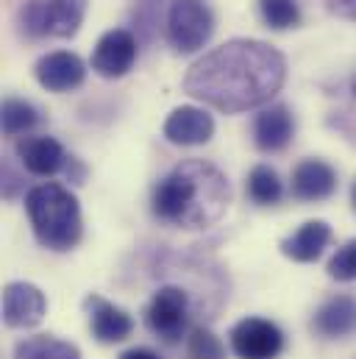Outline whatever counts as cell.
<instances>
[{"instance_id":"20","label":"cell","mask_w":356,"mask_h":359,"mask_svg":"<svg viewBox=\"0 0 356 359\" xmlns=\"http://www.w3.org/2000/svg\"><path fill=\"white\" fill-rule=\"evenodd\" d=\"M39 123V111L20 97H6L3 100V134L6 137H17L31 131Z\"/></svg>"},{"instance_id":"13","label":"cell","mask_w":356,"mask_h":359,"mask_svg":"<svg viewBox=\"0 0 356 359\" xmlns=\"http://www.w3.org/2000/svg\"><path fill=\"white\" fill-rule=\"evenodd\" d=\"M17 156L22 168L34 176H53L67 165L64 148L53 137H25L17 142Z\"/></svg>"},{"instance_id":"14","label":"cell","mask_w":356,"mask_h":359,"mask_svg":"<svg viewBox=\"0 0 356 359\" xmlns=\"http://www.w3.org/2000/svg\"><path fill=\"white\" fill-rule=\"evenodd\" d=\"M337 189V173L320 159H306L292 170V195L298 201H326Z\"/></svg>"},{"instance_id":"2","label":"cell","mask_w":356,"mask_h":359,"mask_svg":"<svg viewBox=\"0 0 356 359\" xmlns=\"http://www.w3.org/2000/svg\"><path fill=\"white\" fill-rule=\"evenodd\" d=\"M231 203L228 179L203 159L176 165L153 189V215L181 229H206L217 223Z\"/></svg>"},{"instance_id":"9","label":"cell","mask_w":356,"mask_h":359,"mask_svg":"<svg viewBox=\"0 0 356 359\" xmlns=\"http://www.w3.org/2000/svg\"><path fill=\"white\" fill-rule=\"evenodd\" d=\"M48 309L45 292L28 281H11L3 290V320L8 329H34Z\"/></svg>"},{"instance_id":"17","label":"cell","mask_w":356,"mask_h":359,"mask_svg":"<svg viewBox=\"0 0 356 359\" xmlns=\"http://www.w3.org/2000/svg\"><path fill=\"white\" fill-rule=\"evenodd\" d=\"M315 332L323 337H348L356 332V298L351 295H334L329 298L315 320H312Z\"/></svg>"},{"instance_id":"24","label":"cell","mask_w":356,"mask_h":359,"mask_svg":"<svg viewBox=\"0 0 356 359\" xmlns=\"http://www.w3.org/2000/svg\"><path fill=\"white\" fill-rule=\"evenodd\" d=\"M326 6H329L331 14L356 22V0H326Z\"/></svg>"},{"instance_id":"21","label":"cell","mask_w":356,"mask_h":359,"mask_svg":"<svg viewBox=\"0 0 356 359\" xmlns=\"http://www.w3.org/2000/svg\"><path fill=\"white\" fill-rule=\"evenodd\" d=\"M259 11L273 31H287L301 22V8L295 0H259Z\"/></svg>"},{"instance_id":"12","label":"cell","mask_w":356,"mask_h":359,"mask_svg":"<svg viewBox=\"0 0 356 359\" xmlns=\"http://www.w3.org/2000/svg\"><path fill=\"white\" fill-rule=\"evenodd\" d=\"M292 134H295V120H292L289 109L281 103L262 109L254 120V142L265 154L284 151L292 142Z\"/></svg>"},{"instance_id":"16","label":"cell","mask_w":356,"mask_h":359,"mask_svg":"<svg viewBox=\"0 0 356 359\" xmlns=\"http://www.w3.org/2000/svg\"><path fill=\"white\" fill-rule=\"evenodd\" d=\"M329 240H331V226L326 220H309L281 243V254L292 262H315L326 251Z\"/></svg>"},{"instance_id":"5","label":"cell","mask_w":356,"mask_h":359,"mask_svg":"<svg viewBox=\"0 0 356 359\" xmlns=\"http://www.w3.org/2000/svg\"><path fill=\"white\" fill-rule=\"evenodd\" d=\"M214 34V14L200 0H173L167 11V42L176 53L200 50Z\"/></svg>"},{"instance_id":"23","label":"cell","mask_w":356,"mask_h":359,"mask_svg":"<svg viewBox=\"0 0 356 359\" xmlns=\"http://www.w3.org/2000/svg\"><path fill=\"white\" fill-rule=\"evenodd\" d=\"M329 276L337 281H356V237L348 240L329 262Z\"/></svg>"},{"instance_id":"8","label":"cell","mask_w":356,"mask_h":359,"mask_svg":"<svg viewBox=\"0 0 356 359\" xmlns=\"http://www.w3.org/2000/svg\"><path fill=\"white\" fill-rule=\"evenodd\" d=\"M137 62V36L125 28L106 31L92 53V70L103 79H123Z\"/></svg>"},{"instance_id":"3","label":"cell","mask_w":356,"mask_h":359,"mask_svg":"<svg viewBox=\"0 0 356 359\" xmlns=\"http://www.w3.org/2000/svg\"><path fill=\"white\" fill-rule=\"evenodd\" d=\"M25 209L36 240L50 251H70L81 243V206L76 195L56 184H39L25 195Z\"/></svg>"},{"instance_id":"15","label":"cell","mask_w":356,"mask_h":359,"mask_svg":"<svg viewBox=\"0 0 356 359\" xmlns=\"http://www.w3.org/2000/svg\"><path fill=\"white\" fill-rule=\"evenodd\" d=\"M89 318H92V334L97 343H123L131 332H134V320L128 312H123L120 306L92 295L87 301Z\"/></svg>"},{"instance_id":"11","label":"cell","mask_w":356,"mask_h":359,"mask_svg":"<svg viewBox=\"0 0 356 359\" xmlns=\"http://www.w3.org/2000/svg\"><path fill=\"white\" fill-rule=\"evenodd\" d=\"M214 134V120L198 106H178L173 114L165 120V137L173 145H203Z\"/></svg>"},{"instance_id":"4","label":"cell","mask_w":356,"mask_h":359,"mask_svg":"<svg viewBox=\"0 0 356 359\" xmlns=\"http://www.w3.org/2000/svg\"><path fill=\"white\" fill-rule=\"evenodd\" d=\"M87 14V0H25L17 25L31 39H70L78 34Z\"/></svg>"},{"instance_id":"10","label":"cell","mask_w":356,"mask_h":359,"mask_svg":"<svg viewBox=\"0 0 356 359\" xmlns=\"http://www.w3.org/2000/svg\"><path fill=\"white\" fill-rule=\"evenodd\" d=\"M34 73H36V81L48 92H70L84 84L87 65L70 50H56V53H45L36 62Z\"/></svg>"},{"instance_id":"25","label":"cell","mask_w":356,"mask_h":359,"mask_svg":"<svg viewBox=\"0 0 356 359\" xmlns=\"http://www.w3.org/2000/svg\"><path fill=\"white\" fill-rule=\"evenodd\" d=\"M120 359H159L151 348H131V351H125Z\"/></svg>"},{"instance_id":"27","label":"cell","mask_w":356,"mask_h":359,"mask_svg":"<svg viewBox=\"0 0 356 359\" xmlns=\"http://www.w3.org/2000/svg\"><path fill=\"white\" fill-rule=\"evenodd\" d=\"M354 92H356V81H354Z\"/></svg>"},{"instance_id":"19","label":"cell","mask_w":356,"mask_h":359,"mask_svg":"<svg viewBox=\"0 0 356 359\" xmlns=\"http://www.w3.org/2000/svg\"><path fill=\"white\" fill-rule=\"evenodd\" d=\"M248 195H251V201L259 203V206H273V203H278L281 195H284V187H281L278 173H275L273 168H267V165H256V168L251 170V176H248Z\"/></svg>"},{"instance_id":"7","label":"cell","mask_w":356,"mask_h":359,"mask_svg":"<svg viewBox=\"0 0 356 359\" xmlns=\"http://www.w3.org/2000/svg\"><path fill=\"white\" fill-rule=\"evenodd\" d=\"M231 351L240 359H275L284 351V334L265 318H245L231 329Z\"/></svg>"},{"instance_id":"18","label":"cell","mask_w":356,"mask_h":359,"mask_svg":"<svg viewBox=\"0 0 356 359\" xmlns=\"http://www.w3.org/2000/svg\"><path fill=\"white\" fill-rule=\"evenodd\" d=\"M14 359H81V351L59 337L36 334L14 346Z\"/></svg>"},{"instance_id":"26","label":"cell","mask_w":356,"mask_h":359,"mask_svg":"<svg viewBox=\"0 0 356 359\" xmlns=\"http://www.w3.org/2000/svg\"><path fill=\"white\" fill-rule=\"evenodd\" d=\"M351 203H354V209H356V181H354V189H351Z\"/></svg>"},{"instance_id":"6","label":"cell","mask_w":356,"mask_h":359,"mask_svg":"<svg viewBox=\"0 0 356 359\" xmlns=\"http://www.w3.org/2000/svg\"><path fill=\"white\" fill-rule=\"evenodd\" d=\"M189 295L186 290H181L176 284H167V287H159L156 295L151 298V306H148V329L162 340V343H178L184 334H186V326H189Z\"/></svg>"},{"instance_id":"1","label":"cell","mask_w":356,"mask_h":359,"mask_svg":"<svg viewBox=\"0 0 356 359\" xmlns=\"http://www.w3.org/2000/svg\"><path fill=\"white\" fill-rule=\"evenodd\" d=\"M287 59L262 39H228L198 59L184 79V90L206 106L240 114L259 109L281 92Z\"/></svg>"},{"instance_id":"22","label":"cell","mask_w":356,"mask_h":359,"mask_svg":"<svg viewBox=\"0 0 356 359\" xmlns=\"http://www.w3.org/2000/svg\"><path fill=\"white\" fill-rule=\"evenodd\" d=\"M186 359H226V346L209 329L198 326L186 337Z\"/></svg>"}]
</instances>
